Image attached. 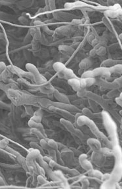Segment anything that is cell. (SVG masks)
Listing matches in <instances>:
<instances>
[{
  "instance_id": "6da1fadb",
  "label": "cell",
  "mask_w": 122,
  "mask_h": 189,
  "mask_svg": "<svg viewBox=\"0 0 122 189\" xmlns=\"http://www.w3.org/2000/svg\"><path fill=\"white\" fill-rule=\"evenodd\" d=\"M68 83H69L70 85L73 88V89H75V90H79L80 89V87H81L80 80H77V78H73L69 79V80H68Z\"/></svg>"
},
{
  "instance_id": "7a4b0ae2",
  "label": "cell",
  "mask_w": 122,
  "mask_h": 189,
  "mask_svg": "<svg viewBox=\"0 0 122 189\" xmlns=\"http://www.w3.org/2000/svg\"><path fill=\"white\" fill-rule=\"evenodd\" d=\"M54 70L57 72H60V71H63L65 68H66L64 65L61 62H56L54 64Z\"/></svg>"
},
{
  "instance_id": "3957f363",
  "label": "cell",
  "mask_w": 122,
  "mask_h": 189,
  "mask_svg": "<svg viewBox=\"0 0 122 189\" xmlns=\"http://www.w3.org/2000/svg\"><path fill=\"white\" fill-rule=\"evenodd\" d=\"M48 145L49 147H51L52 149H57L58 148V144L53 140H49V141L48 142Z\"/></svg>"
},
{
  "instance_id": "277c9868",
  "label": "cell",
  "mask_w": 122,
  "mask_h": 189,
  "mask_svg": "<svg viewBox=\"0 0 122 189\" xmlns=\"http://www.w3.org/2000/svg\"><path fill=\"white\" fill-rule=\"evenodd\" d=\"M8 145V141L6 140H3L0 141V148L4 149L7 147V145Z\"/></svg>"
},
{
  "instance_id": "5b68a950",
  "label": "cell",
  "mask_w": 122,
  "mask_h": 189,
  "mask_svg": "<svg viewBox=\"0 0 122 189\" xmlns=\"http://www.w3.org/2000/svg\"><path fill=\"white\" fill-rule=\"evenodd\" d=\"M40 144H41L42 147V148H44V149H49V148H48V143L46 142L44 140H40Z\"/></svg>"
},
{
  "instance_id": "8992f818",
  "label": "cell",
  "mask_w": 122,
  "mask_h": 189,
  "mask_svg": "<svg viewBox=\"0 0 122 189\" xmlns=\"http://www.w3.org/2000/svg\"><path fill=\"white\" fill-rule=\"evenodd\" d=\"M38 182L44 185V184L46 183L47 181H46L42 176H38Z\"/></svg>"
},
{
  "instance_id": "52a82bcc",
  "label": "cell",
  "mask_w": 122,
  "mask_h": 189,
  "mask_svg": "<svg viewBox=\"0 0 122 189\" xmlns=\"http://www.w3.org/2000/svg\"><path fill=\"white\" fill-rule=\"evenodd\" d=\"M5 65L3 62H0V72L4 71V70L5 69Z\"/></svg>"
},
{
  "instance_id": "ba28073f",
  "label": "cell",
  "mask_w": 122,
  "mask_h": 189,
  "mask_svg": "<svg viewBox=\"0 0 122 189\" xmlns=\"http://www.w3.org/2000/svg\"><path fill=\"white\" fill-rule=\"evenodd\" d=\"M5 185V182L3 180L2 177H0V186H4Z\"/></svg>"
},
{
  "instance_id": "9c48e42d",
  "label": "cell",
  "mask_w": 122,
  "mask_h": 189,
  "mask_svg": "<svg viewBox=\"0 0 122 189\" xmlns=\"http://www.w3.org/2000/svg\"><path fill=\"white\" fill-rule=\"evenodd\" d=\"M115 101H116L117 103H118V104H119V106L121 105V98H120V97H119V98H116V100H115Z\"/></svg>"
}]
</instances>
